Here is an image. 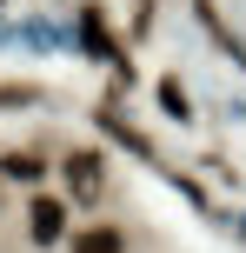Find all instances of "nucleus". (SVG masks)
I'll return each instance as SVG.
<instances>
[{
	"label": "nucleus",
	"mask_w": 246,
	"mask_h": 253,
	"mask_svg": "<svg viewBox=\"0 0 246 253\" xmlns=\"http://www.w3.org/2000/svg\"><path fill=\"white\" fill-rule=\"evenodd\" d=\"M27 233H34V247H53V240H60V233H67V207L40 193V200L27 207Z\"/></svg>",
	"instance_id": "1"
},
{
	"label": "nucleus",
	"mask_w": 246,
	"mask_h": 253,
	"mask_svg": "<svg viewBox=\"0 0 246 253\" xmlns=\"http://www.w3.org/2000/svg\"><path fill=\"white\" fill-rule=\"evenodd\" d=\"M67 187H73L80 200H100V187H106V173H100V153H73V160H67Z\"/></svg>",
	"instance_id": "2"
},
{
	"label": "nucleus",
	"mask_w": 246,
	"mask_h": 253,
	"mask_svg": "<svg viewBox=\"0 0 246 253\" xmlns=\"http://www.w3.org/2000/svg\"><path fill=\"white\" fill-rule=\"evenodd\" d=\"M73 253H127V233H120V227H87L73 240Z\"/></svg>",
	"instance_id": "3"
},
{
	"label": "nucleus",
	"mask_w": 246,
	"mask_h": 253,
	"mask_svg": "<svg viewBox=\"0 0 246 253\" xmlns=\"http://www.w3.org/2000/svg\"><path fill=\"white\" fill-rule=\"evenodd\" d=\"M0 173H7V180H27V187H34V180L47 173V160H40V153H7V160H0Z\"/></svg>",
	"instance_id": "4"
}]
</instances>
